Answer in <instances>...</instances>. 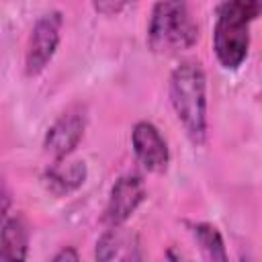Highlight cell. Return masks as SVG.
<instances>
[{
	"mask_svg": "<svg viewBox=\"0 0 262 262\" xmlns=\"http://www.w3.org/2000/svg\"><path fill=\"white\" fill-rule=\"evenodd\" d=\"M170 102L194 145L207 139V76L199 61H184L170 74Z\"/></svg>",
	"mask_w": 262,
	"mask_h": 262,
	"instance_id": "cell-1",
	"label": "cell"
},
{
	"mask_svg": "<svg viewBox=\"0 0 262 262\" xmlns=\"http://www.w3.org/2000/svg\"><path fill=\"white\" fill-rule=\"evenodd\" d=\"M260 16V0H223L217 8L213 49L225 70H237L248 57L250 25Z\"/></svg>",
	"mask_w": 262,
	"mask_h": 262,
	"instance_id": "cell-2",
	"label": "cell"
},
{
	"mask_svg": "<svg viewBox=\"0 0 262 262\" xmlns=\"http://www.w3.org/2000/svg\"><path fill=\"white\" fill-rule=\"evenodd\" d=\"M199 39V25L186 0H158L147 23V45L154 53L174 55L190 49Z\"/></svg>",
	"mask_w": 262,
	"mask_h": 262,
	"instance_id": "cell-3",
	"label": "cell"
},
{
	"mask_svg": "<svg viewBox=\"0 0 262 262\" xmlns=\"http://www.w3.org/2000/svg\"><path fill=\"white\" fill-rule=\"evenodd\" d=\"M61 25H63V18H61V12L57 10L43 14L35 23L27 41V51H25L27 76H39L49 66L61 39Z\"/></svg>",
	"mask_w": 262,
	"mask_h": 262,
	"instance_id": "cell-4",
	"label": "cell"
},
{
	"mask_svg": "<svg viewBox=\"0 0 262 262\" xmlns=\"http://www.w3.org/2000/svg\"><path fill=\"white\" fill-rule=\"evenodd\" d=\"M84 129H86V111L82 106H70L47 129L43 139V149L53 160L68 158L78 147Z\"/></svg>",
	"mask_w": 262,
	"mask_h": 262,
	"instance_id": "cell-5",
	"label": "cell"
},
{
	"mask_svg": "<svg viewBox=\"0 0 262 262\" xmlns=\"http://www.w3.org/2000/svg\"><path fill=\"white\" fill-rule=\"evenodd\" d=\"M143 199H145V184H143L141 176H137V174L121 176L111 188L102 221L108 227L123 225L137 211V207L143 203Z\"/></svg>",
	"mask_w": 262,
	"mask_h": 262,
	"instance_id": "cell-6",
	"label": "cell"
},
{
	"mask_svg": "<svg viewBox=\"0 0 262 262\" xmlns=\"http://www.w3.org/2000/svg\"><path fill=\"white\" fill-rule=\"evenodd\" d=\"M131 145L137 162L154 174H162L168 168L170 162V151L168 143L158 131V127L149 121H139L135 123L131 131Z\"/></svg>",
	"mask_w": 262,
	"mask_h": 262,
	"instance_id": "cell-7",
	"label": "cell"
},
{
	"mask_svg": "<svg viewBox=\"0 0 262 262\" xmlns=\"http://www.w3.org/2000/svg\"><path fill=\"white\" fill-rule=\"evenodd\" d=\"M88 170L84 160H55L43 174V182L55 196H68L86 182Z\"/></svg>",
	"mask_w": 262,
	"mask_h": 262,
	"instance_id": "cell-8",
	"label": "cell"
},
{
	"mask_svg": "<svg viewBox=\"0 0 262 262\" xmlns=\"http://www.w3.org/2000/svg\"><path fill=\"white\" fill-rule=\"evenodd\" d=\"M94 258L96 260H137L141 258L139 239L135 233L123 229L121 225L108 227L96 242Z\"/></svg>",
	"mask_w": 262,
	"mask_h": 262,
	"instance_id": "cell-9",
	"label": "cell"
},
{
	"mask_svg": "<svg viewBox=\"0 0 262 262\" xmlns=\"http://www.w3.org/2000/svg\"><path fill=\"white\" fill-rule=\"evenodd\" d=\"M29 256V227L23 217H6L0 225V260H25Z\"/></svg>",
	"mask_w": 262,
	"mask_h": 262,
	"instance_id": "cell-10",
	"label": "cell"
},
{
	"mask_svg": "<svg viewBox=\"0 0 262 262\" xmlns=\"http://www.w3.org/2000/svg\"><path fill=\"white\" fill-rule=\"evenodd\" d=\"M188 229L209 260H227L223 237L215 225L199 221V223H188Z\"/></svg>",
	"mask_w": 262,
	"mask_h": 262,
	"instance_id": "cell-11",
	"label": "cell"
},
{
	"mask_svg": "<svg viewBox=\"0 0 262 262\" xmlns=\"http://www.w3.org/2000/svg\"><path fill=\"white\" fill-rule=\"evenodd\" d=\"M131 2H135V0H92V6L102 16H115V14L123 12Z\"/></svg>",
	"mask_w": 262,
	"mask_h": 262,
	"instance_id": "cell-12",
	"label": "cell"
},
{
	"mask_svg": "<svg viewBox=\"0 0 262 262\" xmlns=\"http://www.w3.org/2000/svg\"><path fill=\"white\" fill-rule=\"evenodd\" d=\"M8 209H10V192H8L6 184H4V180L0 178V225L6 221Z\"/></svg>",
	"mask_w": 262,
	"mask_h": 262,
	"instance_id": "cell-13",
	"label": "cell"
},
{
	"mask_svg": "<svg viewBox=\"0 0 262 262\" xmlns=\"http://www.w3.org/2000/svg\"><path fill=\"white\" fill-rule=\"evenodd\" d=\"M63 260H78V252L74 250V248H63V250H59L55 256H53V262H63Z\"/></svg>",
	"mask_w": 262,
	"mask_h": 262,
	"instance_id": "cell-14",
	"label": "cell"
}]
</instances>
